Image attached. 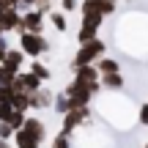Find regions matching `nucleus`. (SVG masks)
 <instances>
[{
    "mask_svg": "<svg viewBox=\"0 0 148 148\" xmlns=\"http://www.w3.org/2000/svg\"><path fill=\"white\" fill-rule=\"evenodd\" d=\"M104 41L101 38H93V41H88V44H82L79 47V52L74 55V60H71V71H77L79 66H93L96 60H101L104 58Z\"/></svg>",
    "mask_w": 148,
    "mask_h": 148,
    "instance_id": "f257e3e1",
    "label": "nucleus"
},
{
    "mask_svg": "<svg viewBox=\"0 0 148 148\" xmlns=\"http://www.w3.org/2000/svg\"><path fill=\"white\" fill-rule=\"evenodd\" d=\"M19 49L25 55H30V58H38V55H44L49 49V44L38 33H19Z\"/></svg>",
    "mask_w": 148,
    "mask_h": 148,
    "instance_id": "f03ea898",
    "label": "nucleus"
},
{
    "mask_svg": "<svg viewBox=\"0 0 148 148\" xmlns=\"http://www.w3.org/2000/svg\"><path fill=\"white\" fill-rule=\"evenodd\" d=\"M74 82L85 85L90 93H96V90L101 88V82H99V69H96V66H79V69L74 71Z\"/></svg>",
    "mask_w": 148,
    "mask_h": 148,
    "instance_id": "7ed1b4c3",
    "label": "nucleus"
},
{
    "mask_svg": "<svg viewBox=\"0 0 148 148\" xmlns=\"http://www.w3.org/2000/svg\"><path fill=\"white\" fill-rule=\"evenodd\" d=\"M88 118H90V110H88V107H79V110H69V112L63 115V129H60V132H63V134H71L74 129H79L85 121H88Z\"/></svg>",
    "mask_w": 148,
    "mask_h": 148,
    "instance_id": "20e7f679",
    "label": "nucleus"
},
{
    "mask_svg": "<svg viewBox=\"0 0 148 148\" xmlns=\"http://www.w3.org/2000/svg\"><path fill=\"white\" fill-rule=\"evenodd\" d=\"M41 30H44V14H38L36 8H30L22 16V33H38V36H41Z\"/></svg>",
    "mask_w": 148,
    "mask_h": 148,
    "instance_id": "39448f33",
    "label": "nucleus"
},
{
    "mask_svg": "<svg viewBox=\"0 0 148 148\" xmlns=\"http://www.w3.org/2000/svg\"><path fill=\"white\" fill-rule=\"evenodd\" d=\"M0 27H3V33L5 30L22 33V16H19V11H16V8H5L3 14H0Z\"/></svg>",
    "mask_w": 148,
    "mask_h": 148,
    "instance_id": "423d86ee",
    "label": "nucleus"
},
{
    "mask_svg": "<svg viewBox=\"0 0 148 148\" xmlns=\"http://www.w3.org/2000/svg\"><path fill=\"white\" fill-rule=\"evenodd\" d=\"M22 63H25V52H22V49H8V52H5V58H3V63H0V66H5L8 71L19 74Z\"/></svg>",
    "mask_w": 148,
    "mask_h": 148,
    "instance_id": "0eeeda50",
    "label": "nucleus"
},
{
    "mask_svg": "<svg viewBox=\"0 0 148 148\" xmlns=\"http://www.w3.org/2000/svg\"><path fill=\"white\" fill-rule=\"evenodd\" d=\"M52 101H55V93H52V90H47V88L36 90V93L30 96V107H33V110H44V107H52Z\"/></svg>",
    "mask_w": 148,
    "mask_h": 148,
    "instance_id": "6e6552de",
    "label": "nucleus"
},
{
    "mask_svg": "<svg viewBox=\"0 0 148 148\" xmlns=\"http://www.w3.org/2000/svg\"><path fill=\"white\" fill-rule=\"evenodd\" d=\"M25 129L27 134H33V137L41 143V140H47V126H44V121H38V118H25Z\"/></svg>",
    "mask_w": 148,
    "mask_h": 148,
    "instance_id": "1a4fd4ad",
    "label": "nucleus"
},
{
    "mask_svg": "<svg viewBox=\"0 0 148 148\" xmlns=\"http://www.w3.org/2000/svg\"><path fill=\"white\" fill-rule=\"evenodd\" d=\"M14 145H16V148H41V143H38L33 134H27L25 129L14 132Z\"/></svg>",
    "mask_w": 148,
    "mask_h": 148,
    "instance_id": "9d476101",
    "label": "nucleus"
},
{
    "mask_svg": "<svg viewBox=\"0 0 148 148\" xmlns=\"http://www.w3.org/2000/svg\"><path fill=\"white\" fill-rule=\"evenodd\" d=\"M96 69H99L101 77H107V74H121V66H118V60H112V58L96 60Z\"/></svg>",
    "mask_w": 148,
    "mask_h": 148,
    "instance_id": "9b49d317",
    "label": "nucleus"
},
{
    "mask_svg": "<svg viewBox=\"0 0 148 148\" xmlns=\"http://www.w3.org/2000/svg\"><path fill=\"white\" fill-rule=\"evenodd\" d=\"M99 82H101V88H107V90H118V88H123V74H107Z\"/></svg>",
    "mask_w": 148,
    "mask_h": 148,
    "instance_id": "f8f14e48",
    "label": "nucleus"
},
{
    "mask_svg": "<svg viewBox=\"0 0 148 148\" xmlns=\"http://www.w3.org/2000/svg\"><path fill=\"white\" fill-rule=\"evenodd\" d=\"M11 107H14L16 112H25L27 107H30V96L27 93H14L11 96Z\"/></svg>",
    "mask_w": 148,
    "mask_h": 148,
    "instance_id": "ddd939ff",
    "label": "nucleus"
},
{
    "mask_svg": "<svg viewBox=\"0 0 148 148\" xmlns=\"http://www.w3.org/2000/svg\"><path fill=\"white\" fill-rule=\"evenodd\" d=\"M30 74H36L41 82H47V79L52 77V74H49V69H47L44 63H38V60H33V63H30Z\"/></svg>",
    "mask_w": 148,
    "mask_h": 148,
    "instance_id": "4468645a",
    "label": "nucleus"
},
{
    "mask_svg": "<svg viewBox=\"0 0 148 148\" xmlns=\"http://www.w3.org/2000/svg\"><path fill=\"white\" fill-rule=\"evenodd\" d=\"M49 19H52V25H55V30H58V33L69 30V22H66V16H63V14H58V11H52V14H49Z\"/></svg>",
    "mask_w": 148,
    "mask_h": 148,
    "instance_id": "2eb2a0df",
    "label": "nucleus"
},
{
    "mask_svg": "<svg viewBox=\"0 0 148 148\" xmlns=\"http://www.w3.org/2000/svg\"><path fill=\"white\" fill-rule=\"evenodd\" d=\"M52 107L60 112V115H66L69 112V99H66V93H60V96H55V101H52Z\"/></svg>",
    "mask_w": 148,
    "mask_h": 148,
    "instance_id": "dca6fc26",
    "label": "nucleus"
},
{
    "mask_svg": "<svg viewBox=\"0 0 148 148\" xmlns=\"http://www.w3.org/2000/svg\"><path fill=\"white\" fill-rule=\"evenodd\" d=\"M49 148H71V140H69V134H63V132H60L58 137H55L52 143H49Z\"/></svg>",
    "mask_w": 148,
    "mask_h": 148,
    "instance_id": "f3484780",
    "label": "nucleus"
},
{
    "mask_svg": "<svg viewBox=\"0 0 148 148\" xmlns=\"http://www.w3.org/2000/svg\"><path fill=\"white\" fill-rule=\"evenodd\" d=\"M11 137H14V129H11L8 123L0 121V140H11Z\"/></svg>",
    "mask_w": 148,
    "mask_h": 148,
    "instance_id": "a211bd4d",
    "label": "nucleus"
},
{
    "mask_svg": "<svg viewBox=\"0 0 148 148\" xmlns=\"http://www.w3.org/2000/svg\"><path fill=\"white\" fill-rule=\"evenodd\" d=\"M137 121L143 123V126H148V104L140 107V112H137Z\"/></svg>",
    "mask_w": 148,
    "mask_h": 148,
    "instance_id": "6ab92c4d",
    "label": "nucleus"
},
{
    "mask_svg": "<svg viewBox=\"0 0 148 148\" xmlns=\"http://www.w3.org/2000/svg\"><path fill=\"white\" fill-rule=\"evenodd\" d=\"M11 96H14V93H11V88H0V104H8Z\"/></svg>",
    "mask_w": 148,
    "mask_h": 148,
    "instance_id": "aec40b11",
    "label": "nucleus"
},
{
    "mask_svg": "<svg viewBox=\"0 0 148 148\" xmlns=\"http://www.w3.org/2000/svg\"><path fill=\"white\" fill-rule=\"evenodd\" d=\"M63 11H77V0H60Z\"/></svg>",
    "mask_w": 148,
    "mask_h": 148,
    "instance_id": "412c9836",
    "label": "nucleus"
},
{
    "mask_svg": "<svg viewBox=\"0 0 148 148\" xmlns=\"http://www.w3.org/2000/svg\"><path fill=\"white\" fill-rule=\"evenodd\" d=\"M5 52H8V47H5V41L0 38V63H3V58H5Z\"/></svg>",
    "mask_w": 148,
    "mask_h": 148,
    "instance_id": "4be33fe9",
    "label": "nucleus"
},
{
    "mask_svg": "<svg viewBox=\"0 0 148 148\" xmlns=\"http://www.w3.org/2000/svg\"><path fill=\"white\" fill-rule=\"evenodd\" d=\"M27 5H36V0H19V5H16V8H27Z\"/></svg>",
    "mask_w": 148,
    "mask_h": 148,
    "instance_id": "5701e85b",
    "label": "nucleus"
},
{
    "mask_svg": "<svg viewBox=\"0 0 148 148\" xmlns=\"http://www.w3.org/2000/svg\"><path fill=\"white\" fill-rule=\"evenodd\" d=\"M0 148H11V140H0Z\"/></svg>",
    "mask_w": 148,
    "mask_h": 148,
    "instance_id": "b1692460",
    "label": "nucleus"
},
{
    "mask_svg": "<svg viewBox=\"0 0 148 148\" xmlns=\"http://www.w3.org/2000/svg\"><path fill=\"white\" fill-rule=\"evenodd\" d=\"M145 148H148V143H145Z\"/></svg>",
    "mask_w": 148,
    "mask_h": 148,
    "instance_id": "393cba45",
    "label": "nucleus"
}]
</instances>
